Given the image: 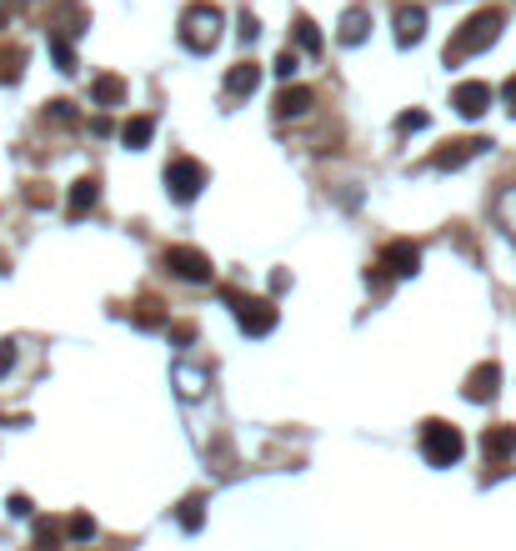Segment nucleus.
I'll return each instance as SVG.
<instances>
[{
  "label": "nucleus",
  "instance_id": "22",
  "mask_svg": "<svg viewBox=\"0 0 516 551\" xmlns=\"http://www.w3.org/2000/svg\"><path fill=\"white\" fill-rule=\"evenodd\" d=\"M66 531H71V541H96V521H91L86 511H76V516L66 521Z\"/></svg>",
  "mask_w": 516,
  "mask_h": 551
},
{
  "label": "nucleus",
  "instance_id": "2",
  "mask_svg": "<svg viewBox=\"0 0 516 551\" xmlns=\"http://www.w3.org/2000/svg\"><path fill=\"white\" fill-rule=\"evenodd\" d=\"M216 41H221V11L211 6V0H196V6H186V16H181V46L206 56Z\"/></svg>",
  "mask_w": 516,
  "mask_h": 551
},
{
  "label": "nucleus",
  "instance_id": "18",
  "mask_svg": "<svg viewBox=\"0 0 516 551\" xmlns=\"http://www.w3.org/2000/svg\"><path fill=\"white\" fill-rule=\"evenodd\" d=\"M91 101H96V106H121V101H126V81H121V76H96Z\"/></svg>",
  "mask_w": 516,
  "mask_h": 551
},
{
  "label": "nucleus",
  "instance_id": "12",
  "mask_svg": "<svg viewBox=\"0 0 516 551\" xmlns=\"http://www.w3.org/2000/svg\"><path fill=\"white\" fill-rule=\"evenodd\" d=\"M421 36H426V11L421 6H401L396 11V41L401 46H416Z\"/></svg>",
  "mask_w": 516,
  "mask_h": 551
},
{
  "label": "nucleus",
  "instance_id": "20",
  "mask_svg": "<svg viewBox=\"0 0 516 551\" xmlns=\"http://www.w3.org/2000/svg\"><path fill=\"white\" fill-rule=\"evenodd\" d=\"M491 211H496V221L516 236V186H501V191H496V201H491Z\"/></svg>",
  "mask_w": 516,
  "mask_h": 551
},
{
  "label": "nucleus",
  "instance_id": "26",
  "mask_svg": "<svg viewBox=\"0 0 516 551\" xmlns=\"http://www.w3.org/2000/svg\"><path fill=\"white\" fill-rule=\"evenodd\" d=\"M296 71H301V61H296V51H281V56H276V76H281V81H291Z\"/></svg>",
  "mask_w": 516,
  "mask_h": 551
},
{
  "label": "nucleus",
  "instance_id": "31",
  "mask_svg": "<svg viewBox=\"0 0 516 551\" xmlns=\"http://www.w3.org/2000/svg\"><path fill=\"white\" fill-rule=\"evenodd\" d=\"M6 506H11V516H31V496H11Z\"/></svg>",
  "mask_w": 516,
  "mask_h": 551
},
{
  "label": "nucleus",
  "instance_id": "21",
  "mask_svg": "<svg viewBox=\"0 0 516 551\" xmlns=\"http://www.w3.org/2000/svg\"><path fill=\"white\" fill-rule=\"evenodd\" d=\"M296 46H301V51H321V31H316V21H306V16L296 21Z\"/></svg>",
  "mask_w": 516,
  "mask_h": 551
},
{
  "label": "nucleus",
  "instance_id": "29",
  "mask_svg": "<svg viewBox=\"0 0 516 551\" xmlns=\"http://www.w3.org/2000/svg\"><path fill=\"white\" fill-rule=\"evenodd\" d=\"M256 36H261V26H256V16L246 11V16H241V41H256Z\"/></svg>",
  "mask_w": 516,
  "mask_h": 551
},
{
  "label": "nucleus",
  "instance_id": "33",
  "mask_svg": "<svg viewBox=\"0 0 516 551\" xmlns=\"http://www.w3.org/2000/svg\"><path fill=\"white\" fill-rule=\"evenodd\" d=\"M6 11H11V0H0V21H6Z\"/></svg>",
  "mask_w": 516,
  "mask_h": 551
},
{
  "label": "nucleus",
  "instance_id": "25",
  "mask_svg": "<svg viewBox=\"0 0 516 551\" xmlns=\"http://www.w3.org/2000/svg\"><path fill=\"white\" fill-rule=\"evenodd\" d=\"M51 51H56V61H61V71H76V56H71V46H66V36H51Z\"/></svg>",
  "mask_w": 516,
  "mask_h": 551
},
{
  "label": "nucleus",
  "instance_id": "16",
  "mask_svg": "<svg viewBox=\"0 0 516 551\" xmlns=\"http://www.w3.org/2000/svg\"><path fill=\"white\" fill-rule=\"evenodd\" d=\"M171 381H176V391H181L186 401L206 396V386H211V376H206L201 366H176V371H171Z\"/></svg>",
  "mask_w": 516,
  "mask_h": 551
},
{
  "label": "nucleus",
  "instance_id": "7",
  "mask_svg": "<svg viewBox=\"0 0 516 551\" xmlns=\"http://www.w3.org/2000/svg\"><path fill=\"white\" fill-rule=\"evenodd\" d=\"M486 151H491V141H486V136H471V141H451L446 151H436V156H431V166H436V171H461L466 161H476V156H486Z\"/></svg>",
  "mask_w": 516,
  "mask_h": 551
},
{
  "label": "nucleus",
  "instance_id": "5",
  "mask_svg": "<svg viewBox=\"0 0 516 551\" xmlns=\"http://www.w3.org/2000/svg\"><path fill=\"white\" fill-rule=\"evenodd\" d=\"M201 186H206V166H201V161L176 156V161L166 166V191H171L176 201H196V196H201Z\"/></svg>",
  "mask_w": 516,
  "mask_h": 551
},
{
  "label": "nucleus",
  "instance_id": "3",
  "mask_svg": "<svg viewBox=\"0 0 516 551\" xmlns=\"http://www.w3.org/2000/svg\"><path fill=\"white\" fill-rule=\"evenodd\" d=\"M421 451H426L431 466H456L461 451H466V441H461L456 426H446V421H426V426H421Z\"/></svg>",
  "mask_w": 516,
  "mask_h": 551
},
{
  "label": "nucleus",
  "instance_id": "17",
  "mask_svg": "<svg viewBox=\"0 0 516 551\" xmlns=\"http://www.w3.org/2000/svg\"><path fill=\"white\" fill-rule=\"evenodd\" d=\"M366 31H371V16H366L361 6H351V11L341 16V31H336V36H341V46H361Z\"/></svg>",
  "mask_w": 516,
  "mask_h": 551
},
{
  "label": "nucleus",
  "instance_id": "11",
  "mask_svg": "<svg viewBox=\"0 0 516 551\" xmlns=\"http://www.w3.org/2000/svg\"><path fill=\"white\" fill-rule=\"evenodd\" d=\"M496 386H501V366H496V361H481V366L466 376V401H491Z\"/></svg>",
  "mask_w": 516,
  "mask_h": 551
},
{
  "label": "nucleus",
  "instance_id": "8",
  "mask_svg": "<svg viewBox=\"0 0 516 551\" xmlns=\"http://www.w3.org/2000/svg\"><path fill=\"white\" fill-rule=\"evenodd\" d=\"M451 106H456L466 121H476V116L491 111V86H486V81H461V86L451 91Z\"/></svg>",
  "mask_w": 516,
  "mask_h": 551
},
{
  "label": "nucleus",
  "instance_id": "28",
  "mask_svg": "<svg viewBox=\"0 0 516 551\" xmlns=\"http://www.w3.org/2000/svg\"><path fill=\"white\" fill-rule=\"evenodd\" d=\"M36 541L51 551V546H56V526H51V521H36Z\"/></svg>",
  "mask_w": 516,
  "mask_h": 551
},
{
  "label": "nucleus",
  "instance_id": "1",
  "mask_svg": "<svg viewBox=\"0 0 516 551\" xmlns=\"http://www.w3.org/2000/svg\"><path fill=\"white\" fill-rule=\"evenodd\" d=\"M496 36H501V11H476V16L451 36V46H446V66H451V61H466V56H481Z\"/></svg>",
  "mask_w": 516,
  "mask_h": 551
},
{
  "label": "nucleus",
  "instance_id": "23",
  "mask_svg": "<svg viewBox=\"0 0 516 551\" xmlns=\"http://www.w3.org/2000/svg\"><path fill=\"white\" fill-rule=\"evenodd\" d=\"M181 526H186V531L201 526V496H186V501H181Z\"/></svg>",
  "mask_w": 516,
  "mask_h": 551
},
{
  "label": "nucleus",
  "instance_id": "9",
  "mask_svg": "<svg viewBox=\"0 0 516 551\" xmlns=\"http://www.w3.org/2000/svg\"><path fill=\"white\" fill-rule=\"evenodd\" d=\"M311 106H316V96H311L306 86H281V91H276V101H271L276 121H301Z\"/></svg>",
  "mask_w": 516,
  "mask_h": 551
},
{
  "label": "nucleus",
  "instance_id": "6",
  "mask_svg": "<svg viewBox=\"0 0 516 551\" xmlns=\"http://www.w3.org/2000/svg\"><path fill=\"white\" fill-rule=\"evenodd\" d=\"M236 301V321L246 336H271L276 331V306L261 301V296H231Z\"/></svg>",
  "mask_w": 516,
  "mask_h": 551
},
{
  "label": "nucleus",
  "instance_id": "15",
  "mask_svg": "<svg viewBox=\"0 0 516 551\" xmlns=\"http://www.w3.org/2000/svg\"><path fill=\"white\" fill-rule=\"evenodd\" d=\"M96 201H101V181H96V176H81V181L71 186V216L81 221L86 211H96Z\"/></svg>",
  "mask_w": 516,
  "mask_h": 551
},
{
  "label": "nucleus",
  "instance_id": "4",
  "mask_svg": "<svg viewBox=\"0 0 516 551\" xmlns=\"http://www.w3.org/2000/svg\"><path fill=\"white\" fill-rule=\"evenodd\" d=\"M166 271H171V276H181V281H191V286H206V281L216 276L211 256H206V251H196V246H171V251H166Z\"/></svg>",
  "mask_w": 516,
  "mask_h": 551
},
{
  "label": "nucleus",
  "instance_id": "27",
  "mask_svg": "<svg viewBox=\"0 0 516 551\" xmlns=\"http://www.w3.org/2000/svg\"><path fill=\"white\" fill-rule=\"evenodd\" d=\"M46 116H56L61 126H71V121H76V111H71V101H51V111H46Z\"/></svg>",
  "mask_w": 516,
  "mask_h": 551
},
{
  "label": "nucleus",
  "instance_id": "10",
  "mask_svg": "<svg viewBox=\"0 0 516 551\" xmlns=\"http://www.w3.org/2000/svg\"><path fill=\"white\" fill-rule=\"evenodd\" d=\"M381 266H386V276H416L421 246H416V241H391V246L381 251Z\"/></svg>",
  "mask_w": 516,
  "mask_h": 551
},
{
  "label": "nucleus",
  "instance_id": "13",
  "mask_svg": "<svg viewBox=\"0 0 516 551\" xmlns=\"http://www.w3.org/2000/svg\"><path fill=\"white\" fill-rule=\"evenodd\" d=\"M256 86H261V66L256 61H236L226 71V96H251Z\"/></svg>",
  "mask_w": 516,
  "mask_h": 551
},
{
  "label": "nucleus",
  "instance_id": "14",
  "mask_svg": "<svg viewBox=\"0 0 516 551\" xmlns=\"http://www.w3.org/2000/svg\"><path fill=\"white\" fill-rule=\"evenodd\" d=\"M481 446H486V461H506V456H516V426H491V431L481 436Z\"/></svg>",
  "mask_w": 516,
  "mask_h": 551
},
{
  "label": "nucleus",
  "instance_id": "24",
  "mask_svg": "<svg viewBox=\"0 0 516 551\" xmlns=\"http://www.w3.org/2000/svg\"><path fill=\"white\" fill-rule=\"evenodd\" d=\"M426 121H431L426 111H406V116H396V131H401V136H406V131H426Z\"/></svg>",
  "mask_w": 516,
  "mask_h": 551
},
{
  "label": "nucleus",
  "instance_id": "19",
  "mask_svg": "<svg viewBox=\"0 0 516 551\" xmlns=\"http://www.w3.org/2000/svg\"><path fill=\"white\" fill-rule=\"evenodd\" d=\"M151 136H156V121H151V116H136V121H126V131H121V141H126L131 151H146Z\"/></svg>",
  "mask_w": 516,
  "mask_h": 551
},
{
  "label": "nucleus",
  "instance_id": "30",
  "mask_svg": "<svg viewBox=\"0 0 516 551\" xmlns=\"http://www.w3.org/2000/svg\"><path fill=\"white\" fill-rule=\"evenodd\" d=\"M11 366H16V346H11V341H6V346H0V376H6V371H11Z\"/></svg>",
  "mask_w": 516,
  "mask_h": 551
},
{
  "label": "nucleus",
  "instance_id": "32",
  "mask_svg": "<svg viewBox=\"0 0 516 551\" xmlns=\"http://www.w3.org/2000/svg\"><path fill=\"white\" fill-rule=\"evenodd\" d=\"M506 101H511V111H516V81H511V86H506Z\"/></svg>",
  "mask_w": 516,
  "mask_h": 551
}]
</instances>
